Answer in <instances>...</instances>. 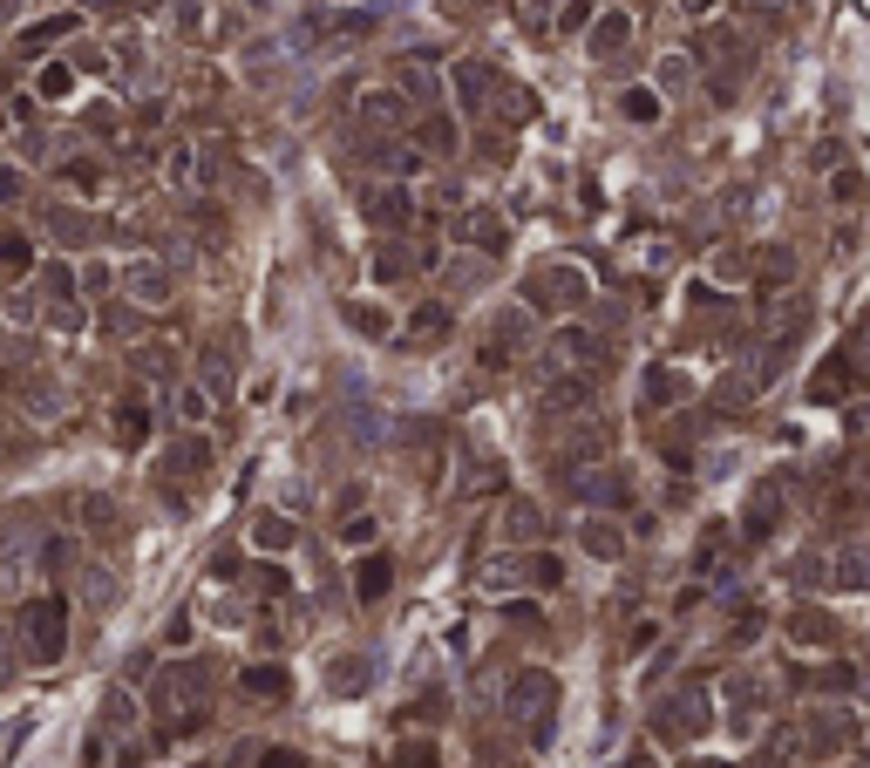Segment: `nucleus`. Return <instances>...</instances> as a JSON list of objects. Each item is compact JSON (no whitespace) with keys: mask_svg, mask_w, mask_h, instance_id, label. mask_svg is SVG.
<instances>
[{"mask_svg":"<svg viewBox=\"0 0 870 768\" xmlns=\"http://www.w3.org/2000/svg\"><path fill=\"white\" fill-rule=\"evenodd\" d=\"M829 197H837V205H863V177L857 171H837V177H829Z\"/></svg>","mask_w":870,"mask_h":768,"instance_id":"a18cd8bd","label":"nucleus"},{"mask_svg":"<svg viewBox=\"0 0 870 768\" xmlns=\"http://www.w3.org/2000/svg\"><path fill=\"white\" fill-rule=\"evenodd\" d=\"M551 701H558V680H551L544 667H524L518 680H510V714L531 721V742L537 748L551 742Z\"/></svg>","mask_w":870,"mask_h":768,"instance_id":"f03ea898","label":"nucleus"},{"mask_svg":"<svg viewBox=\"0 0 870 768\" xmlns=\"http://www.w3.org/2000/svg\"><path fill=\"white\" fill-rule=\"evenodd\" d=\"M368 218H374L381 231H409V225H415V191H409V184H381V191L368 197Z\"/></svg>","mask_w":870,"mask_h":768,"instance_id":"ddd939ff","label":"nucleus"},{"mask_svg":"<svg viewBox=\"0 0 870 768\" xmlns=\"http://www.w3.org/2000/svg\"><path fill=\"white\" fill-rule=\"evenodd\" d=\"M449 89H456V102H463L469 116H483L490 96H497L503 83H497V68H490V62H469V55H463V62L449 68Z\"/></svg>","mask_w":870,"mask_h":768,"instance_id":"0eeeda50","label":"nucleus"},{"mask_svg":"<svg viewBox=\"0 0 870 768\" xmlns=\"http://www.w3.org/2000/svg\"><path fill=\"white\" fill-rule=\"evenodd\" d=\"M619 116H626V123H640V130H653L660 123V89H626L619 96Z\"/></svg>","mask_w":870,"mask_h":768,"instance_id":"2f4dec72","label":"nucleus"},{"mask_svg":"<svg viewBox=\"0 0 870 768\" xmlns=\"http://www.w3.org/2000/svg\"><path fill=\"white\" fill-rule=\"evenodd\" d=\"M537 409H544V415H578V409H591V381L565 368L558 381H544V394H537Z\"/></svg>","mask_w":870,"mask_h":768,"instance_id":"2eb2a0df","label":"nucleus"},{"mask_svg":"<svg viewBox=\"0 0 870 768\" xmlns=\"http://www.w3.org/2000/svg\"><path fill=\"white\" fill-rule=\"evenodd\" d=\"M700 727H707V701L700 694H681V701L660 707V735H700Z\"/></svg>","mask_w":870,"mask_h":768,"instance_id":"aec40b11","label":"nucleus"},{"mask_svg":"<svg viewBox=\"0 0 870 768\" xmlns=\"http://www.w3.org/2000/svg\"><path fill=\"white\" fill-rule=\"evenodd\" d=\"M490 279V252H456L449 259V293H477Z\"/></svg>","mask_w":870,"mask_h":768,"instance_id":"bb28decb","label":"nucleus"},{"mask_svg":"<svg viewBox=\"0 0 870 768\" xmlns=\"http://www.w3.org/2000/svg\"><path fill=\"white\" fill-rule=\"evenodd\" d=\"M394 768H435V748L428 742H402L394 748Z\"/></svg>","mask_w":870,"mask_h":768,"instance_id":"de8ad7c7","label":"nucleus"},{"mask_svg":"<svg viewBox=\"0 0 870 768\" xmlns=\"http://www.w3.org/2000/svg\"><path fill=\"white\" fill-rule=\"evenodd\" d=\"M715 279H748V259L741 252H715Z\"/></svg>","mask_w":870,"mask_h":768,"instance_id":"8fccbe9b","label":"nucleus"},{"mask_svg":"<svg viewBox=\"0 0 870 768\" xmlns=\"http://www.w3.org/2000/svg\"><path fill=\"white\" fill-rule=\"evenodd\" d=\"M259 768H306V755H300V748H272Z\"/></svg>","mask_w":870,"mask_h":768,"instance_id":"864d4df0","label":"nucleus"},{"mask_svg":"<svg viewBox=\"0 0 870 768\" xmlns=\"http://www.w3.org/2000/svg\"><path fill=\"white\" fill-rule=\"evenodd\" d=\"M177 415H184V422L197 429V422H205V415H211V394H205V388H191V381H184V388H177Z\"/></svg>","mask_w":870,"mask_h":768,"instance_id":"a19ab883","label":"nucleus"},{"mask_svg":"<svg viewBox=\"0 0 870 768\" xmlns=\"http://www.w3.org/2000/svg\"><path fill=\"white\" fill-rule=\"evenodd\" d=\"M239 686H246L252 701H280V694H286V667H252Z\"/></svg>","mask_w":870,"mask_h":768,"instance_id":"72a5a7b5","label":"nucleus"},{"mask_svg":"<svg viewBox=\"0 0 870 768\" xmlns=\"http://www.w3.org/2000/svg\"><path fill=\"white\" fill-rule=\"evenodd\" d=\"M837 585H850V592H870V544H850V551H837Z\"/></svg>","mask_w":870,"mask_h":768,"instance_id":"c756f323","label":"nucleus"},{"mask_svg":"<svg viewBox=\"0 0 870 768\" xmlns=\"http://www.w3.org/2000/svg\"><path fill=\"white\" fill-rule=\"evenodd\" d=\"M674 8H681L687 21H715V8H721V0H674Z\"/></svg>","mask_w":870,"mask_h":768,"instance_id":"603ef678","label":"nucleus"},{"mask_svg":"<svg viewBox=\"0 0 870 768\" xmlns=\"http://www.w3.org/2000/svg\"><path fill=\"white\" fill-rule=\"evenodd\" d=\"M123 293L150 313V306H171L177 300V272L164 266V259H137V266H123Z\"/></svg>","mask_w":870,"mask_h":768,"instance_id":"423d86ee","label":"nucleus"},{"mask_svg":"<svg viewBox=\"0 0 870 768\" xmlns=\"http://www.w3.org/2000/svg\"><path fill=\"white\" fill-rule=\"evenodd\" d=\"M409 143L428 150V156H449L456 150V123H449L443 109H422V116H409Z\"/></svg>","mask_w":870,"mask_h":768,"instance_id":"dca6fc26","label":"nucleus"},{"mask_svg":"<svg viewBox=\"0 0 870 768\" xmlns=\"http://www.w3.org/2000/svg\"><path fill=\"white\" fill-rule=\"evenodd\" d=\"M687 394V381L674 375V368H646V388H640V409L646 415H660V409H674V401Z\"/></svg>","mask_w":870,"mask_h":768,"instance_id":"5701e85b","label":"nucleus"},{"mask_svg":"<svg viewBox=\"0 0 870 768\" xmlns=\"http://www.w3.org/2000/svg\"><path fill=\"white\" fill-rule=\"evenodd\" d=\"M116 442H123V450L150 442V401H143V394H123V401H116Z\"/></svg>","mask_w":870,"mask_h":768,"instance_id":"412c9836","label":"nucleus"},{"mask_svg":"<svg viewBox=\"0 0 870 768\" xmlns=\"http://www.w3.org/2000/svg\"><path fill=\"white\" fill-rule=\"evenodd\" d=\"M409 272H415V252L402 246V238H381V246H374V279L394 286V279H409Z\"/></svg>","mask_w":870,"mask_h":768,"instance_id":"cd10ccee","label":"nucleus"},{"mask_svg":"<svg viewBox=\"0 0 870 768\" xmlns=\"http://www.w3.org/2000/svg\"><path fill=\"white\" fill-rule=\"evenodd\" d=\"M327 680L340 686V694H347V686H368V680H374V660H334Z\"/></svg>","mask_w":870,"mask_h":768,"instance_id":"ea45409f","label":"nucleus"},{"mask_svg":"<svg viewBox=\"0 0 870 768\" xmlns=\"http://www.w3.org/2000/svg\"><path fill=\"white\" fill-rule=\"evenodd\" d=\"M42 293H48V300H75V293H83V286H75V266H68V259L42 266Z\"/></svg>","mask_w":870,"mask_h":768,"instance_id":"4c0bfd02","label":"nucleus"},{"mask_svg":"<svg viewBox=\"0 0 870 768\" xmlns=\"http://www.w3.org/2000/svg\"><path fill=\"white\" fill-rule=\"evenodd\" d=\"M551 360H558V368H599L606 340L591 327H558V334H551Z\"/></svg>","mask_w":870,"mask_h":768,"instance_id":"9d476101","label":"nucleus"},{"mask_svg":"<svg viewBox=\"0 0 870 768\" xmlns=\"http://www.w3.org/2000/svg\"><path fill=\"white\" fill-rule=\"evenodd\" d=\"M803 742H809V755H844V748H857V721L844 707H823V714H809Z\"/></svg>","mask_w":870,"mask_h":768,"instance_id":"1a4fd4ad","label":"nucleus"},{"mask_svg":"<svg viewBox=\"0 0 870 768\" xmlns=\"http://www.w3.org/2000/svg\"><path fill=\"white\" fill-rule=\"evenodd\" d=\"M62 184H68V191H96V184H102V171L83 156V164H62Z\"/></svg>","mask_w":870,"mask_h":768,"instance_id":"49530a36","label":"nucleus"},{"mask_svg":"<svg viewBox=\"0 0 870 768\" xmlns=\"http://www.w3.org/2000/svg\"><path fill=\"white\" fill-rule=\"evenodd\" d=\"M197 375H205V394L211 401H225L231 394V354L225 347H205V354H197Z\"/></svg>","mask_w":870,"mask_h":768,"instance_id":"c85d7f7f","label":"nucleus"},{"mask_svg":"<svg viewBox=\"0 0 870 768\" xmlns=\"http://www.w3.org/2000/svg\"><path fill=\"white\" fill-rule=\"evenodd\" d=\"M116 768H143V755H123V761H116Z\"/></svg>","mask_w":870,"mask_h":768,"instance_id":"6e6d98bb","label":"nucleus"},{"mask_svg":"<svg viewBox=\"0 0 870 768\" xmlns=\"http://www.w3.org/2000/svg\"><path fill=\"white\" fill-rule=\"evenodd\" d=\"M381 592H388V558H368V564H361V598L374 605Z\"/></svg>","mask_w":870,"mask_h":768,"instance_id":"c03bdc74","label":"nucleus"},{"mask_svg":"<svg viewBox=\"0 0 870 768\" xmlns=\"http://www.w3.org/2000/svg\"><path fill=\"white\" fill-rule=\"evenodd\" d=\"M863 375H870V334H863V340H844L837 354H829L823 368H816V381H809V394H816V401L857 394V388H863Z\"/></svg>","mask_w":870,"mask_h":768,"instance_id":"7ed1b4c3","label":"nucleus"},{"mask_svg":"<svg viewBox=\"0 0 870 768\" xmlns=\"http://www.w3.org/2000/svg\"><path fill=\"white\" fill-rule=\"evenodd\" d=\"M340 313H347V327H354V334H368V340H388V313H381V306H368V300H347Z\"/></svg>","mask_w":870,"mask_h":768,"instance_id":"473e14b6","label":"nucleus"},{"mask_svg":"<svg viewBox=\"0 0 870 768\" xmlns=\"http://www.w3.org/2000/svg\"><path fill=\"white\" fill-rule=\"evenodd\" d=\"M578 497L585 504H632V476H619L606 463H578Z\"/></svg>","mask_w":870,"mask_h":768,"instance_id":"4468645a","label":"nucleus"},{"mask_svg":"<svg viewBox=\"0 0 870 768\" xmlns=\"http://www.w3.org/2000/svg\"><path fill=\"white\" fill-rule=\"evenodd\" d=\"M374 531H381L374 517H347V523H340V544H374Z\"/></svg>","mask_w":870,"mask_h":768,"instance_id":"09e8293b","label":"nucleus"},{"mask_svg":"<svg viewBox=\"0 0 870 768\" xmlns=\"http://www.w3.org/2000/svg\"><path fill=\"white\" fill-rule=\"evenodd\" d=\"M156 707H164L171 721H197L205 714V667H171L164 680H156Z\"/></svg>","mask_w":870,"mask_h":768,"instance_id":"39448f33","label":"nucleus"},{"mask_svg":"<svg viewBox=\"0 0 870 768\" xmlns=\"http://www.w3.org/2000/svg\"><path fill=\"white\" fill-rule=\"evenodd\" d=\"M205 463H211V442L205 435H184L177 450H171V476H205Z\"/></svg>","mask_w":870,"mask_h":768,"instance_id":"7c9ffc66","label":"nucleus"},{"mask_svg":"<svg viewBox=\"0 0 870 768\" xmlns=\"http://www.w3.org/2000/svg\"><path fill=\"white\" fill-rule=\"evenodd\" d=\"M585 48H591V62H619V55L632 48V14H626V8L591 14V28H585Z\"/></svg>","mask_w":870,"mask_h":768,"instance_id":"6e6552de","label":"nucleus"},{"mask_svg":"<svg viewBox=\"0 0 870 768\" xmlns=\"http://www.w3.org/2000/svg\"><path fill=\"white\" fill-rule=\"evenodd\" d=\"M626 768H646V761H626Z\"/></svg>","mask_w":870,"mask_h":768,"instance_id":"4d7b16f0","label":"nucleus"},{"mask_svg":"<svg viewBox=\"0 0 870 768\" xmlns=\"http://www.w3.org/2000/svg\"><path fill=\"white\" fill-rule=\"evenodd\" d=\"M164 646H191V613H171V626H164Z\"/></svg>","mask_w":870,"mask_h":768,"instance_id":"3c124183","label":"nucleus"},{"mask_svg":"<svg viewBox=\"0 0 870 768\" xmlns=\"http://www.w3.org/2000/svg\"><path fill=\"white\" fill-rule=\"evenodd\" d=\"M687 83H694V62H687V55H666V62H660V89H674V96H681Z\"/></svg>","mask_w":870,"mask_h":768,"instance_id":"79ce46f5","label":"nucleus"},{"mask_svg":"<svg viewBox=\"0 0 870 768\" xmlns=\"http://www.w3.org/2000/svg\"><path fill=\"white\" fill-rule=\"evenodd\" d=\"M252 544H259V551H293V544H300V531H293V517H280V510H265V517L252 523Z\"/></svg>","mask_w":870,"mask_h":768,"instance_id":"a878e982","label":"nucleus"},{"mask_svg":"<svg viewBox=\"0 0 870 768\" xmlns=\"http://www.w3.org/2000/svg\"><path fill=\"white\" fill-rule=\"evenodd\" d=\"M68 646V605L62 598H28L21 605V653L34 667H55Z\"/></svg>","mask_w":870,"mask_h":768,"instance_id":"f257e3e1","label":"nucleus"},{"mask_svg":"<svg viewBox=\"0 0 870 768\" xmlns=\"http://www.w3.org/2000/svg\"><path fill=\"white\" fill-rule=\"evenodd\" d=\"M518 572H524V578H531L537 592H551V585H558V578H565V564H558V558H551V551H537V558H524V564H518Z\"/></svg>","mask_w":870,"mask_h":768,"instance_id":"58836bf2","label":"nucleus"},{"mask_svg":"<svg viewBox=\"0 0 870 768\" xmlns=\"http://www.w3.org/2000/svg\"><path fill=\"white\" fill-rule=\"evenodd\" d=\"M48 231L62 238L68 252H75V246H96V238H102V225H96L89 212H68V205H62V212H48Z\"/></svg>","mask_w":870,"mask_h":768,"instance_id":"b1692460","label":"nucleus"},{"mask_svg":"<svg viewBox=\"0 0 870 768\" xmlns=\"http://www.w3.org/2000/svg\"><path fill=\"white\" fill-rule=\"evenodd\" d=\"M34 272V238L21 225H0V279H28Z\"/></svg>","mask_w":870,"mask_h":768,"instance_id":"a211bd4d","label":"nucleus"},{"mask_svg":"<svg viewBox=\"0 0 870 768\" xmlns=\"http://www.w3.org/2000/svg\"><path fill=\"white\" fill-rule=\"evenodd\" d=\"M456 246H477V252H503V218L497 212H463L456 218Z\"/></svg>","mask_w":870,"mask_h":768,"instance_id":"f3484780","label":"nucleus"},{"mask_svg":"<svg viewBox=\"0 0 870 768\" xmlns=\"http://www.w3.org/2000/svg\"><path fill=\"white\" fill-rule=\"evenodd\" d=\"M409 347H435V340H449V306L443 300H428V306H415V320H409V334H402Z\"/></svg>","mask_w":870,"mask_h":768,"instance_id":"4be33fe9","label":"nucleus"},{"mask_svg":"<svg viewBox=\"0 0 870 768\" xmlns=\"http://www.w3.org/2000/svg\"><path fill=\"white\" fill-rule=\"evenodd\" d=\"M524 347H531V313L510 306V313H497V320H490V334H483V354H477V360H483L490 375H503Z\"/></svg>","mask_w":870,"mask_h":768,"instance_id":"20e7f679","label":"nucleus"},{"mask_svg":"<svg viewBox=\"0 0 870 768\" xmlns=\"http://www.w3.org/2000/svg\"><path fill=\"white\" fill-rule=\"evenodd\" d=\"M68 28H75V14H55V21H42V28H28V34H21V55L34 62V55H42L48 42H62V34H68Z\"/></svg>","mask_w":870,"mask_h":768,"instance_id":"f704fd0d","label":"nucleus"},{"mask_svg":"<svg viewBox=\"0 0 870 768\" xmlns=\"http://www.w3.org/2000/svg\"><path fill=\"white\" fill-rule=\"evenodd\" d=\"M409 96L402 89H374V96H361V130H381V137H394V130H409Z\"/></svg>","mask_w":870,"mask_h":768,"instance_id":"f8f14e48","label":"nucleus"},{"mask_svg":"<svg viewBox=\"0 0 870 768\" xmlns=\"http://www.w3.org/2000/svg\"><path fill=\"white\" fill-rule=\"evenodd\" d=\"M578 544H585L591 558H606V564L626 558V531H619L612 517H585V523H578Z\"/></svg>","mask_w":870,"mask_h":768,"instance_id":"6ab92c4d","label":"nucleus"},{"mask_svg":"<svg viewBox=\"0 0 870 768\" xmlns=\"http://www.w3.org/2000/svg\"><path fill=\"white\" fill-rule=\"evenodd\" d=\"M68 83H75V68H68V62H48V68H42V96H48V102H62Z\"/></svg>","mask_w":870,"mask_h":768,"instance_id":"37998d69","label":"nucleus"},{"mask_svg":"<svg viewBox=\"0 0 870 768\" xmlns=\"http://www.w3.org/2000/svg\"><path fill=\"white\" fill-rule=\"evenodd\" d=\"M394 83H402V96H409V109H422V102L435 96V83H428V68H422V62H402V75H394Z\"/></svg>","mask_w":870,"mask_h":768,"instance_id":"e433bc0d","label":"nucleus"},{"mask_svg":"<svg viewBox=\"0 0 870 768\" xmlns=\"http://www.w3.org/2000/svg\"><path fill=\"white\" fill-rule=\"evenodd\" d=\"M537 531H544L537 504H531V497H510V504H503V538H510V544H537Z\"/></svg>","mask_w":870,"mask_h":768,"instance_id":"393cba45","label":"nucleus"},{"mask_svg":"<svg viewBox=\"0 0 870 768\" xmlns=\"http://www.w3.org/2000/svg\"><path fill=\"white\" fill-rule=\"evenodd\" d=\"M782 497H789V483L782 476H769L762 490H755V504H748V517H741V538L748 544H762V538H775V517H782Z\"/></svg>","mask_w":870,"mask_h":768,"instance_id":"9b49d317","label":"nucleus"},{"mask_svg":"<svg viewBox=\"0 0 870 768\" xmlns=\"http://www.w3.org/2000/svg\"><path fill=\"white\" fill-rule=\"evenodd\" d=\"M591 14H599V0H558V21H551V28H558L565 42H572V34L591 28Z\"/></svg>","mask_w":870,"mask_h":768,"instance_id":"c9c22d12","label":"nucleus"},{"mask_svg":"<svg viewBox=\"0 0 870 768\" xmlns=\"http://www.w3.org/2000/svg\"><path fill=\"white\" fill-rule=\"evenodd\" d=\"M28 184H21V171H0V205H8V197H21Z\"/></svg>","mask_w":870,"mask_h":768,"instance_id":"5fc2aeb1","label":"nucleus"}]
</instances>
